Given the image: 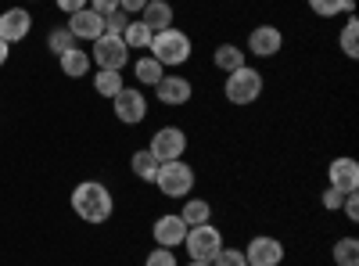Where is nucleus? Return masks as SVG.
<instances>
[{
	"label": "nucleus",
	"mask_w": 359,
	"mask_h": 266,
	"mask_svg": "<svg viewBox=\"0 0 359 266\" xmlns=\"http://www.w3.org/2000/svg\"><path fill=\"white\" fill-rule=\"evenodd\" d=\"M29 29H33V15H29L25 8H8L4 15H0V40H4V44L25 40Z\"/></svg>",
	"instance_id": "9"
},
{
	"label": "nucleus",
	"mask_w": 359,
	"mask_h": 266,
	"mask_svg": "<svg viewBox=\"0 0 359 266\" xmlns=\"http://www.w3.org/2000/svg\"><path fill=\"white\" fill-rule=\"evenodd\" d=\"M69 33H72L76 40H97V36L104 33V18H101L97 11L83 8V11H76V15L69 18Z\"/></svg>",
	"instance_id": "13"
},
{
	"label": "nucleus",
	"mask_w": 359,
	"mask_h": 266,
	"mask_svg": "<svg viewBox=\"0 0 359 266\" xmlns=\"http://www.w3.org/2000/svg\"><path fill=\"white\" fill-rule=\"evenodd\" d=\"M151 36H155V33H151V29H147L140 18H130V25L123 29V44H126V47H151Z\"/></svg>",
	"instance_id": "19"
},
{
	"label": "nucleus",
	"mask_w": 359,
	"mask_h": 266,
	"mask_svg": "<svg viewBox=\"0 0 359 266\" xmlns=\"http://www.w3.org/2000/svg\"><path fill=\"white\" fill-rule=\"evenodd\" d=\"M158 162H176L180 155L187 152V137L180 126H162L155 137H151V147H147Z\"/></svg>",
	"instance_id": "7"
},
{
	"label": "nucleus",
	"mask_w": 359,
	"mask_h": 266,
	"mask_svg": "<svg viewBox=\"0 0 359 266\" xmlns=\"http://www.w3.org/2000/svg\"><path fill=\"white\" fill-rule=\"evenodd\" d=\"M341 205H345V216L355 223V220H359V198H355V194H345V201H341Z\"/></svg>",
	"instance_id": "34"
},
{
	"label": "nucleus",
	"mask_w": 359,
	"mask_h": 266,
	"mask_svg": "<svg viewBox=\"0 0 359 266\" xmlns=\"http://www.w3.org/2000/svg\"><path fill=\"white\" fill-rule=\"evenodd\" d=\"M130 25V18H126V11H111V15H104V33H111V36H123V29Z\"/></svg>",
	"instance_id": "29"
},
{
	"label": "nucleus",
	"mask_w": 359,
	"mask_h": 266,
	"mask_svg": "<svg viewBox=\"0 0 359 266\" xmlns=\"http://www.w3.org/2000/svg\"><path fill=\"white\" fill-rule=\"evenodd\" d=\"M341 51H345L348 58L359 54V22H355V18H348L345 29H341Z\"/></svg>",
	"instance_id": "26"
},
{
	"label": "nucleus",
	"mask_w": 359,
	"mask_h": 266,
	"mask_svg": "<svg viewBox=\"0 0 359 266\" xmlns=\"http://www.w3.org/2000/svg\"><path fill=\"white\" fill-rule=\"evenodd\" d=\"M155 184L165 198H187V191L194 187V169L187 162H162L155 173Z\"/></svg>",
	"instance_id": "4"
},
{
	"label": "nucleus",
	"mask_w": 359,
	"mask_h": 266,
	"mask_svg": "<svg viewBox=\"0 0 359 266\" xmlns=\"http://www.w3.org/2000/svg\"><path fill=\"white\" fill-rule=\"evenodd\" d=\"M158 166H162V162H158V159H155L151 152H147V147H144V152H137V155H133V173L140 176L144 184H155V173H158Z\"/></svg>",
	"instance_id": "20"
},
{
	"label": "nucleus",
	"mask_w": 359,
	"mask_h": 266,
	"mask_svg": "<svg viewBox=\"0 0 359 266\" xmlns=\"http://www.w3.org/2000/svg\"><path fill=\"white\" fill-rule=\"evenodd\" d=\"M320 201H323V209H331V213H334V209H341V201H345V194H341V191H334V187H327Z\"/></svg>",
	"instance_id": "31"
},
{
	"label": "nucleus",
	"mask_w": 359,
	"mask_h": 266,
	"mask_svg": "<svg viewBox=\"0 0 359 266\" xmlns=\"http://www.w3.org/2000/svg\"><path fill=\"white\" fill-rule=\"evenodd\" d=\"M133 76H137V83H147V86H155L162 76H165V69L155 62V58H137V69H133Z\"/></svg>",
	"instance_id": "23"
},
{
	"label": "nucleus",
	"mask_w": 359,
	"mask_h": 266,
	"mask_svg": "<svg viewBox=\"0 0 359 266\" xmlns=\"http://www.w3.org/2000/svg\"><path fill=\"white\" fill-rule=\"evenodd\" d=\"M248 47H252V54H259V58H273V54L284 47V36H280V29H273V25H259V29H252Z\"/></svg>",
	"instance_id": "15"
},
{
	"label": "nucleus",
	"mask_w": 359,
	"mask_h": 266,
	"mask_svg": "<svg viewBox=\"0 0 359 266\" xmlns=\"http://www.w3.org/2000/svg\"><path fill=\"white\" fill-rule=\"evenodd\" d=\"M245 259L252 262V266H280V259H284V245L277 241V238H252V245L245 248Z\"/></svg>",
	"instance_id": "11"
},
{
	"label": "nucleus",
	"mask_w": 359,
	"mask_h": 266,
	"mask_svg": "<svg viewBox=\"0 0 359 266\" xmlns=\"http://www.w3.org/2000/svg\"><path fill=\"white\" fill-rule=\"evenodd\" d=\"M147 266H176V259H172L169 248H155L151 255H147Z\"/></svg>",
	"instance_id": "30"
},
{
	"label": "nucleus",
	"mask_w": 359,
	"mask_h": 266,
	"mask_svg": "<svg viewBox=\"0 0 359 266\" xmlns=\"http://www.w3.org/2000/svg\"><path fill=\"white\" fill-rule=\"evenodd\" d=\"M184 245H187L194 262H212V255L223 248V234L212 223H198V227H187Z\"/></svg>",
	"instance_id": "5"
},
{
	"label": "nucleus",
	"mask_w": 359,
	"mask_h": 266,
	"mask_svg": "<svg viewBox=\"0 0 359 266\" xmlns=\"http://www.w3.org/2000/svg\"><path fill=\"white\" fill-rule=\"evenodd\" d=\"M191 266H212V262H194V259H191Z\"/></svg>",
	"instance_id": "37"
},
{
	"label": "nucleus",
	"mask_w": 359,
	"mask_h": 266,
	"mask_svg": "<svg viewBox=\"0 0 359 266\" xmlns=\"http://www.w3.org/2000/svg\"><path fill=\"white\" fill-rule=\"evenodd\" d=\"M140 22L151 29V33H165V29H172V8L165 0H147V8L140 11Z\"/></svg>",
	"instance_id": "16"
},
{
	"label": "nucleus",
	"mask_w": 359,
	"mask_h": 266,
	"mask_svg": "<svg viewBox=\"0 0 359 266\" xmlns=\"http://www.w3.org/2000/svg\"><path fill=\"white\" fill-rule=\"evenodd\" d=\"M57 65H62L65 76L79 79V76H86V69H90V54H83L79 47H69L65 54H57Z\"/></svg>",
	"instance_id": "17"
},
{
	"label": "nucleus",
	"mask_w": 359,
	"mask_h": 266,
	"mask_svg": "<svg viewBox=\"0 0 359 266\" xmlns=\"http://www.w3.org/2000/svg\"><path fill=\"white\" fill-rule=\"evenodd\" d=\"M245 266H252V262H245Z\"/></svg>",
	"instance_id": "38"
},
{
	"label": "nucleus",
	"mask_w": 359,
	"mask_h": 266,
	"mask_svg": "<svg viewBox=\"0 0 359 266\" xmlns=\"http://www.w3.org/2000/svg\"><path fill=\"white\" fill-rule=\"evenodd\" d=\"M94 62L101 69H111V72H123L126 62H130V47L123 44V36H111V33H101L94 40Z\"/></svg>",
	"instance_id": "6"
},
{
	"label": "nucleus",
	"mask_w": 359,
	"mask_h": 266,
	"mask_svg": "<svg viewBox=\"0 0 359 266\" xmlns=\"http://www.w3.org/2000/svg\"><path fill=\"white\" fill-rule=\"evenodd\" d=\"M57 8H62L65 15H76V11L90 8V0H57Z\"/></svg>",
	"instance_id": "33"
},
{
	"label": "nucleus",
	"mask_w": 359,
	"mask_h": 266,
	"mask_svg": "<svg viewBox=\"0 0 359 266\" xmlns=\"http://www.w3.org/2000/svg\"><path fill=\"white\" fill-rule=\"evenodd\" d=\"M331 187L341 194H355L359 191V166L355 159H334L331 162Z\"/></svg>",
	"instance_id": "14"
},
{
	"label": "nucleus",
	"mask_w": 359,
	"mask_h": 266,
	"mask_svg": "<svg viewBox=\"0 0 359 266\" xmlns=\"http://www.w3.org/2000/svg\"><path fill=\"white\" fill-rule=\"evenodd\" d=\"M223 94H226L230 105H252V101L262 94V72H255V69H248V65L226 72Z\"/></svg>",
	"instance_id": "3"
},
{
	"label": "nucleus",
	"mask_w": 359,
	"mask_h": 266,
	"mask_svg": "<svg viewBox=\"0 0 359 266\" xmlns=\"http://www.w3.org/2000/svg\"><path fill=\"white\" fill-rule=\"evenodd\" d=\"M94 86H97V94L101 98H115L118 91H123V72H111V69H101L97 76H94Z\"/></svg>",
	"instance_id": "22"
},
{
	"label": "nucleus",
	"mask_w": 359,
	"mask_h": 266,
	"mask_svg": "<svg viewBox=\"0 0 359 266\" xmlns=\"http://www.w3.org/2000/svg\"><path fill=\"white\" fill-rule=\"evenodd\" d=\"M248 259H245V252L241 248H219L216 255H212V266H245Z\"/></svg>",
	"instance_id": "28"
},
{
	"label": "nucleus",
	"mask_w": 359,
	"mask_h": 266,
	"mask_svg": "<svg viewBox=\"0 0 359 266\" xmlns=\"http://www.w3.org/2000/svg\"><path fill=\"white\" fill-rule=\"evenodd\" d=\"M4 62H8V44L0 40V65H4Z\"/></svg>",
	"instance_id": "36"
},
{
	"label": "nucleus",
	"mask_w": 359,
	"mask_h": 266,
	"mask_svg": "<svg viewBox=\"0 0 359 266\" xmlns=\"http://www.w3.org/2000/svg\"><path fill=\"white\" fill-rule=\"evenodd\" d=\"M72 209L79 220L86 223H104L111 220V209H115V201H111V191L97 180H83L76 191H72Z\"/></svg>",
	"instance_id": "1"
},
{
	"label": "nucleus",
	"mask_w": 359,
	"mask_h": 266,
	"mask_svg": "<svg viewBox=\"0 0 359 266\" xmlns=\"http://www.w3.org/2000/svg\"><path fill=\"white\" fill-rule=\"evenodd\" d=\"M309 8L320 15V18H334L341 11H352V0H309Z\"/></svg>",
	"instance_id": "25"
},
{
	"label": "nucleus",
	"mask_w": 359,
	"mask_h": 266,
	"mask_svg": "<svg viewBox=\"0 0 359 266\" xmlns=\"http://www.w3.org/2000/svg\"><path fill=\"white\" fill-rule=\"evenodd\" d=\"M151 58L165 69V65H184L191 58V40L187 33H180V29H165V33H155L151 36Z\"/></svg>",
	"instance_id": "2"
},
{
	"label": "nucleus",
	"mask_w": 359,
	"mask_h": 266,
	"mask_svg": "<svg viewBox=\"0 0 359 266\" xmlns=\"http://www.w3.org/2000/svg\"><path fill=\"white\" fill-rule=\"evenodd\" d=\"M212 62H216V69L233 72V69H241V65H245V51H241V47H233V44H223V47H216Z\"/></svg>",
	"instance_id": "18"
},
{
	"label": "nucleus",
	"mask_w": 359,
	"mask_h": 266,
	"mask_svg": "<svg viewBox=\"0 0 359 266\" xmlns=\"http://www.w3.org/2000/svg\"><path fill=\"white\" fill-rule=\"evenodd\" d=\"M90 11H97V15L104 18V15L118 11V0H90Z\"/></svg>",
	"instance_id": "32"
},
{
	"label": "nucleus",
	"mask_w": 359,
	"mask_h": 266,
	"mask_svg": "<svg viewBox=\"0 0 359 266\" xmlns=\"http://www.w3.org/2000/svg\"><path fill=\"white\" fill-rule=\"evenodd\" d=\"M115 115H118V123H130V126H137L144 115H147V101H144V94L140 91H133V86H123L115 98Z\"/></svg>",
	"instance_id": "8"
},
{
	"label": "nucleus",
	"mask_w": 359,
	"mask_h": 266,
	"mask_svg": "<svg viewBox=\"0 0 359 266\" xmlns=\"http://www.w3.org/2000/svg\"><path fill=\"white\" fill-rule=\"evenodd\" d=\"M147 8V0H118V11H126V15H137Z\"/></svg>",
	"instance_id": "35"
},
{
	"label": "nucleus",
	"mask_w": 359,
	"mask_h": 266,
	"mask_svg": "<svg viewBox=\"0 0 359 266\" xmlns=\"http://www.w3.org/2000/svg\"><path fill=\"white\" fill-rule=\"evenodd\" d=\"M208 216H212V205L201 201V198H191L184 205V213H180V220H184L187 227H198V223H208Z\"/></svg>",
	"instance_id": "21"
},
{
	"label": "nucleus",
	"mask_w": 359,
	"mask_h": 266,
	"mask_svg": "<svg viewBox=\"0 0 359 266\" xmlns=\"http://www.w3.org/2000/svg\"><path fill=\"white\" fill-rule=\"evenodd\" d=\"M334 262L338 266H359V241L355 238H341L334 245Z\"/></svg>",
	"instance_id": "24"
},
{
	"label": "nucleus",
	"mask_w": 359,
	"mask_h": 266,
	"mask_svg": "<svg viewBox=\"0 0 359 266\" xmlns=\"http://www.w3.org/2000/svg\"><path fill=\"white\" fill-rule=\"evenodd\" d=\"M47 47L54 54H65L69 47H76V36L69 33V29H50V36H47Z\"/></svg>",
	"instance_id": "27"
},
{
	"label": "nucleus",
	"mask_w": 359,
	"mask_h": 266,
	"mask_svg": "<svg viewBox=\"0 0 359 266\" xmlns=\"http://www.w3.org/2000/svg\"><path fill=\"white\" fill-rule=\"evenodd\" d=\"M151 234H155L158 248H176V245H184V238H187V223L180 216H158Z\"/></svg>",
	"instance_id": "12"
},
{
	"label": "nucleus",
	"mask_w": 359,
	"mask_h": 266,
	"mask_svg": "<svg viewBox=\"0 0 359 266\" xmlns=\"http://www.w3.org/2000/svg\"><path fill=\"white\" fill-rule=\"evenodd\" d=\"M155 91H158V101H162V105L180 108V105L191 101L194 86H191V79H184V76H162V79L155 83Z\"/></svg>",
	"instance_id": "10"
}]
</instances>
